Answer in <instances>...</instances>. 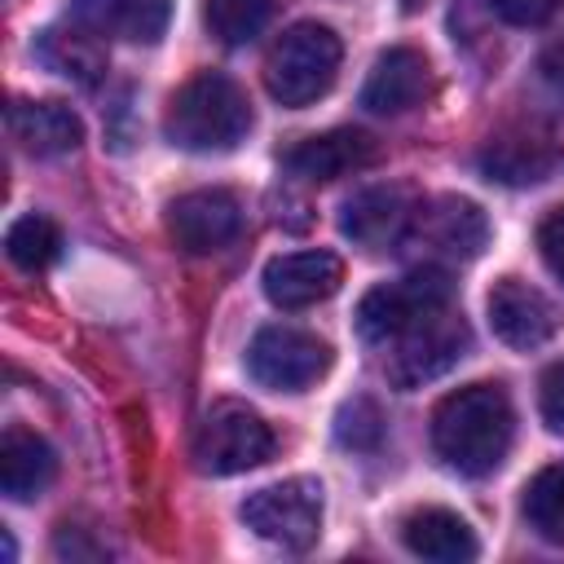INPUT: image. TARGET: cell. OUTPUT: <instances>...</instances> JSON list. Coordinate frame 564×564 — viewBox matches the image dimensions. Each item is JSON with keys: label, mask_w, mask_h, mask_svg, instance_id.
I'll return each instance as SVG.
<instances>
[{"label": "cell", "mask_w": 564, "mask_h": 564, "mask_svg": "<svg viewBox=\"0 0 564 564\" xmlns=\"http://www.w3.org/2000/svg\"><path fill=\"white\" fill-rule=\"evenodd\" d=\"M516 414L498 383H467L432 414V449L463 476H489L511 449Z\"/></svg>", "instance_id": "6da1fadb"}, {"label": "cell", "mask_w": 564, "mask_h": 564, "mask_svg": "<svg viewBox=\"0 0 564 564\" xmlns=\"http://www.w3.org/2000/svg\"><path fill=\"white\" fill-rule=\"evenodd\" d=\"M163 132L172 145L194 150V154H220L234 150L251 132V101L247 93L220 75V70H198L185 79L163 115Z\"/></svg>", "instance_id": "7a4b0ae2"}, {"label": "cell", "mask_w": 564, "mask_h": 564, "mask_svg": "<svg viewBox=\"0 0 564 564\" xmlns=\"http://www.w3.org/2000/svg\"><path fill=\"white\" fill-rule=\"evenodd\" d=\"M339 57H344V44L330 26L322 22H295L269 53L264 62V88L273 101L300 110L317 97L330 93L335 75H339Z\"/></svg>", "instance_id": "3957f363"}, {"label": "cell", "mask_w": 564, "mask_h": 564, "mask_svg": "<svg viewBox=\"0 0 564 564\" xmlns=\"http://www.w3.org/2000/svg\"><path fill=\"white\" fill-rule=\"evenodd\" d=\"M454 304V286L445 278L441 264H423L401 282H379L361 295L357 304V330L370 344H392L397 335H405L414 322H423L427 313Z\"/></svg>", "instance_id": "277c9868"}, {"label": "cell", "mask_w": 564, "mask_h": 564, "mask_svg": "<svg viewBox=\"0 0 564 564\" xmlns=\"http://www.w3.org/2000/svg\"><path fill=\"white\" fill-rule=\"evenodd\" d=\"M238 516L256 538L282 551H308L322 533V485L308 476L264 485L238 507Z\"/></svg>", "instance_id": "5b68a950"}, {"label": "cell", "mask_w": 564, "mask_h": 564, "mask_svg": "<svg viewBox=\"0 0 564 564\" xmlns=\"http://www.w3.org/2000/svg\"><path fill=\"white\" fill-rule=\"evenodd\" d=\"M269 454H273V432L242 401H216L194 432V463L207 476H234L260 467Z\"/></svg>", "instance_id": "8992f818"}, {"label": "cell", "mask_w": 564, "mask_h": 564, "mask_svg": "<svg viewBox=\"0 0 564 564\" xmlns=\"http://www.w3.org/2000/svg\"><path fill=\"white\" fill-rule=\"evenodd\" d=\"M330 370V344L300 326H264L247 348V375L269 392H304Z\"/></svg>", "instance_id": "52a82bcc"}, {"label": "cell", "mask_w": 564, "mask_h": 564, "mask_svg": "<svg viewBox=\"0 0 564 564\" xmlns=\"http://www.w3.org/2000/svg\"><path fill=\"white\" fill-rule=\"evenodd\" d=\"M392 357H388V379L397 388H419L436 375H445L471 344V330L467 322L454 313V304L427 313L423 322H414L405 335L392 339Z\"/></svg>", "instance_id": "ba28073f"}, {"label": "cell", "mask_w": 564, "mask_h": 564, "mask_svg": "<svg viewBox=\"0 0 564 564\" xmlns=\"http://www.w3.org/2000/svg\"><path fill=\"white\" fill-rule=\"evenodd\" d=\"M485 242H489L485 212L471 198L441 194V198L414 203V220L401 247H419L427 264H441V260H476Z\"/></svg>", "instance_id": "9c48e42d"}, {"label": "cell", "mask_w": 564, "mask_h": 564, "mask_svg": "<svg viewBox=\"0 0 564 564\" xmlns=\"http://www.w3.org/2000/svg\"><path fill=\"white\" fill-rule=\"evenodd\" d=\"M242 229V207L229 189H189L167 203V234L189 256H212L229 247Z\"/></svg>", "instance_id": "30bf717a"}, {"label": "cell", "mask_w": 564, "mask_h": 564, "mask_svg": "<svg viewBox=\"0 0 564 564\" xmlns=\"http://www.w3.org/2000/svg\"><path fill=\"white\" fill-rule=\"evenodd\" d=\"M489 326L507 348H542L560 330V308L524 278H498L489 291Z\"/></svg>", "instance_id": "8fae6325"}, {"label": "cell", "mask_w": 564, "mask_h": 564, "mask_svg": "<svg viewBox=\"0 0 564 564\" xmlns=\"http://www.w3.org/2000/svg\"><path fill=\"white\" fill-rule=\"evenodd\" d=\"M414 220V203L401 185H370L357 189L344 212H339V229L344 238H352L361 251H388L405 242V229Z\"/></svg>", "instance_id": "7c38bea8"}, {"label": "cell", "mask_w": 564, "mask_h": 564, "mask_svg": "<svg viewBox=\"0 0 564 564\" xmlns=\"http://www.w3.org/2000/svg\"><path fill=\"white\" fill-rule=\"evenodd\" d=\"M264 295L278 308H308L317 300H330L344 282V264L330 251H286L264 264Z\"/></svg>", "instance_id": "4fadbf2b"}, {"label": "cell", "mask_w": 564, "mask_h": 564, "mask_svg": "<svg viewBox=\"0 0 564 564\" xmlns=\"http://www.w3.org/2000/svg\"><path fill=\"white\" fill-rule=\"evenodd\" d=\"M432 93V66L419 48L397 44L375 57L366 84H361V106L375 115H405Z\"/></svg>", "instance_id": "5bb4252c"}, {"label": "cell", "mask_w": 564, "mask_h": 564, "mask_svg": "<svg viewBox=\"0 0 564 564\" xmlns=\"http://www.w3.org/2000/svg\"><path fill=\"white\" fill-rule=\"evenodd\" d=\"M66 18L101 40L159 44L172 18V0H70Z\"/></svg>", "instance_id": "9a60e30c"}, {"label": "cell", "mask_w": 564, "mask_h": 564, "mask_svg": "<svg viewBox=\"0 0 564 564\" xmlns=\"http://www.w3.org/2000/svg\"><path fill=\"white\" fill-rule=\"evenodd\" d=\"M379 159V145L370 132L361 128H335V132H322V137H308L300 141L295 150H286V172L300 176V181H335L344 172H361Z\"/></svg>", "instance_id": "2e32d148"}, {"label": "cell", "mask_w": 564, "mask_h": 564, "mask_svg": "<svg viewBox=\"0 0 564 564\" xmlns=\"http://www.w3.org/2000/svg\"><path fill=\"white\" fill-rule=\"evenodd\" d=\"M9 132L35 159L70 154L84 141L79 115L70 106H62V101H13L9 106Z\"/></svg>", "instance_id": "e0dca14e"}, {"label": "cell", "mask_w": 564, "mask_h": 564, "mask_svg": "<svg viewBox=\"0 0 564 564\" xmlns=\"http://www.w3.org/2000/svg\"><path fill=\"white\" fill-rule=\"evenodd\" d=\"M57 476V454L44 436L26 432V427H4L0 436V489L13 502L40 498Z\"/></svg>", "instance_id": "ac0fdd59"}, {"label": "cell", "mask_w": 564, "mask_h": 564, "mask_svg": "<svg viewBox=\"0 0 564 564\" xmlns=\"http://www.w3.org/2000/svg\"><path fill=\"white\" fill-rule=\"evenodd\" d=\"M401 542L419 555V560H436V564H463L476 560V533L458 511L445 507H419L405 516L401 524Z\"/></svg>", "instance_id": "d6986e66"}, {"label": "cell", "mask_w": 564, "mask_h": 564, "mask_svg": "<svg viewBox=\"0 0 564 564\" xmlns=\"http://www.w3.org/2000/svg\"><path fill=\"white\" fill-rule=\"evenodd\" d=\"M524 520L538 538L560 542L564 546V463L542 467L529 485H524Z\"/></svg>", "instance_id": "ffe728a7"}, {"label": "cell", "mask_w": 564, "mask_h": 564, "mask_svg": "<svg viewBox=\"0 0 564 564\" xmlns=\"http://www.w3.org/2000/svg\"><path fill=\"white\" fill-rule=\"evenodd\" d=\"M203 18L220 44H251L273 18V0H203Z\"/></svg>", "instance_id": "44dd1931"}, {"label": "cell", "mask_w": 564, "mask_h": 564, "mask_svg": "<svg viewBox=\"0 0 564 564\" xmlns=\"http://www.w3.org/2000/svg\"><path fill=\"white\" fill-rule=\"evenodd\" d=\"M480 167L489 172V181H502V185H533L551 172V150L538 145V141H498L480 154Z\"/></svg>", "instance_id": "7402d4cb"}, {"label": "cell", "mask_w": 564, "mask_h": 564, "mask_svg": "<svg viewBox=\"0 0 564 564\" xmlns=\"http://www.w3.org/2000/svg\"><path fill=\"white\" fill-rule=\"evenodd\" d=\"M57 247H62V234H57V225H53L48 216H40V212L18 216V220L9 225V234H4L9 260H13L18 269H26V273L48 269V264L57 260Z\"/></svg>", "instance_id": "603a6c76"}, {"label": "cell", "mask_w": 564, "mask_h": 564, "mask_svg": "<svg viewBox=\"0 0 564 564\" xmlns=\"http://www.w3.org/2000/svg\"><path fill=\"white\" fill-rule=\"evenodd\" d=\"M40 57H44L57 75L79 79V84H93L97 70H101V53H97V44H93V35H88L84 26H75V31H44Z\"/></svg>", "instance_id": "cb8c5ba5"}, {"label": "cell", "mask_w": 564, "mask_h": 564, "mask_svg": "<svg viewBox=\"0 0 564 564\" xmlns=\"http://www.w3.org/2000/svg\"><path fill=\"white\" fill-rule=\"evenodd\" d=\"M335 441L344 449H361V454L366 449H379V441H383V414H379V405L370 397L344 401L339 414H335Z\"/></svg>", "instance_id": "d4e9b609"}, {"label": "cell", "mask_w": 564, "mask_h": 564, "mask_svg": "<svg viewBox=\"0 0 564 564\" xmlns=\"http://www.w3.org/2000/svg\"><path fill=\"white\" fill-rule=\"evenodd\" d=\"M560 4L564 0H494L498 18L511 22V26H542L546 18L560 13Z\"/></svg>", "instance_id": "484cf974"}, {"label": "cell", "mask_w": 564, "mask_h": 564, "mask_svg": "<svg viewBox=\"0 0 564 564\" xmlns=\"http://www.w3.org/2000/svg\"><path fill=\"white\" fill-rule=\"evenodd\" d=\"M538 405H542V419H546V427L564 436V361H555V366L542 375V392H538Z\"/></svg>", "instance_id": "4316f807"}, {"label": "cell", "mask_w": 564, "mask_h": 564, "mask_svg": "<svg viewBox=\"0 0 564 564\" xmlns=\"http://www.w3.org/2000/svg\"><path fill=\"white\" fill-rule=\"evenodd\" d=\"M538 251H542L546 269L564 282V207H555V212L538 225Z\"/></svg>", "instance_id": "83f0119b"}, {"label": "cell", "mask_w": 564, "mask_h": 564, "mask_svg": "<svg viewBox=\"0 0 564 564\" xmlns=\"http://www.w3.org/2000/svg\"><path fill=\"white\" fill-rule=\"evenodd\" d=\"M419 4H423V0H401V9H419Z\"/></svg>", "instance_id": "f1b7e54d"}]
</instances>
